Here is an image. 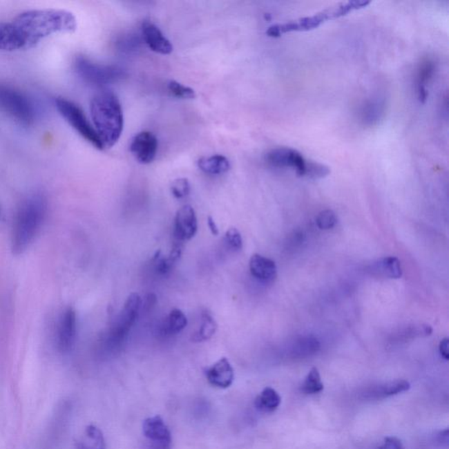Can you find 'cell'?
<instances>
[{"instance_id":"6da1fadb","label":"cell","mask_w":449,"mask_h":449,"mask_svg":"<svg viewBox=\"0 0 449 449\" xmlns=\"http://www.w3.org/2000/svg\"><path fill=\"white\" fill-rule=\"evenodd\" d=\"M23 50L32 48L44 38L59 32H73L77 19L70 12L57 9L30 10L11 22Z\"/></svg>"},{"instance_id":"7a4b0ae2","label":"cell","mask_w":449,"mask_h":449,"mask_svg":"<svg viewBox=\"0 0 449 449\" xmlns=\"http://www.w3.org/2000/svg\"><path fill=\"white\" fill-rule=\"evenodd\" d=\"M48 200L41 193L29 195L21 202L16 213L12 236V249L21 255L34 242L46 220Z\"/></svg>"},{"instance_id":"3957f363","label":"cell","mask_w":449,"mask_h":449,"mask_svg":"<svg viewBox=\"0 0 449 449\" xmlns=\"http://www.w3.org/2000/svg\"><path fill=\"white\" fill-rule=\"evenodd\" d=\"M90 115L104 147L112 148L118 142L124 126V117L118 97L104 90L90 101Z\"/></svg>"},{"instance_id":"277c9868","label":"cell","mask_w":449,"mask_h":449,"mask_svg":"<svg viewBox=\"0 0 449 449\" xmlns=\"http://www.w3.org/2000/svg\"><path fill=\"white\" fill-rule=\"evenodd\" d=\"M370 4V2L366 1V0H354V1L340 3V4L331 6V8L314 15L296 19V21L285 24L271 26L266 31V34L269 37L278 38L286 32L314 30L327 21L343 17V16L349 15L350 12L366 8Z\"/></svg>"},{"instance_id":"5b68a950","label":"cell","mask_w":449,"mask_h":449,"mask_svg":"<svg viewBox=\"0 0 449 449\" xmlns=\"http://www.w3.org/2000/svg\"><path fill=\"white\" fill-rule=\"evenodd\" d=\"M267 164L276 169H292L299 177L321 179L330 174V169L320 162L307 160L296 149L276 148L265 155Z\"/></svg>"},{"instance_id":"8992f818","label":"cell","mask_w":449,"mask_h":449,"mask_svg":"<svg viewBox=\"0 0 449 449\" xmlns=\"http://www.w3.org/2000/svg\"><path fill=\"white\" fill-rule=\"evenodd\" d=\"M0 111L23 126H31L35 122V111L31 100L4 84H0Z\"/></svg>"},{"instance_id":"52a82bcc","label":"cell","mask_w":449,"mask_h":449,"mask_svg":"<svg viewBox=\"0 0 449 449\" xmlns=\"http://www.w3.org/2000/svg\"><path fill=\"white\" fill-rule=\"evenodd\" d=\"M75 70L78 76L93 86H103L118 82L126 76L125 70L115 65H104L78 57L75 61Z\"/></svg>"},{"instance_id":"ba28073f","label":"cell","mask_w":449,"mask_h":449,"mask_svg":"<svg viewBox=\"0 0 449 449\" xmlns=\"http://www.w3.org/2000/svg\"><path fill=\"white\" fill-rule=\"evenodd\" d=\"M55 106L63 118L66 120L84 140L99 151L105 149L95 128L90 124L82 109L76 104L64 97L55 99Z\"/></svg>"},{"instance_id":"9c48e42d","label":"cell","mask_w":449,"mask_h":449,"mask_svg":"<svg viewBox=\"0 0 449 449\" xmlns=\"http://www.w3.org/2000/svg\"><path fill=\"white\" fill-rule=\"evenodd\" d=\"M141 308V297L137 294L129 295L124 307L107 334V341L109 344L117 346L126 340L133 325L137 321Z\"/></svg>"},{"instance_id":"30bf717a","label":"cell","mask_w":449,"mask_h":449,"mask_svg":"<svg viewBox=\"0 0 449 449\" xmlns=\"http://www.w3.org/2000/svg\"><path fill=\"white\" fill-rule=\"evenodd\" d=\"M77 337V314L73 307L61 314L57 331V346L61 353H69L73 349Z\"/></svg>"},{"instance_id":"8fae6325","label":"cell","mask_w":449,"mask_h":449,"mask_svg":"<svg viewBox=\"0 0 449 449\" xmlns=\"http://www.w3.org/2000/svg\"><path fill=\"white\" fill-rule=\"evenodd\" d=\"M157 151L158 140L151 132L139 133L130 144V151L136 161L142 164H149L154 161Z\"/></svg>"},{"instance_id":"7c38bea8","label":"cell","mask_w":449,"mask_h":449,"mask_svg":"<svg viewBox=\"0 0 449 449\" xmlns=\"http://www.w3.org/2000/svg\"><path fill=\"white\" fill-rule=\"evenodd\" d=\"M198 232V220L193 207L184 206L178 211L175 217L174 236L178 242H187Z\"/></svg>"},{"instance_id":"4fadbf2b","label":"cell","mask_w":449,"mask_h":449,"mask_svg":"<svg viewBox=\"0 0 449 449\" xmlns=\"http://www.w3.org/2000/svg\"><path fill=\"white\" fill-rule=\"evenodd\" d=\"M142 31L143 40L152 51L161 55H170L173 51V46L171 41L152 22H143Z\"/></svg>"},{"instance_id":"5bb4252c","label":"cell","mask_w":449,"mask_h":449,"mask_svg":"<svg viewBox=\"0 0 449 449\" xmlns=\"http://www.w3.org/2000/svg\"><path fill=\"white\" fill-rule=\"evenodd\" d=\"M206 376L210 385L217 388L227 389L232 385L234 372L229 361L226 357H223L213 366L208 367Z\"/></svg>"},{"instance_id":"9a60e30c","label":"cell","mask_w":449,"mask_h":449,"mask_svg":"<svg viewBox=\"0 0 449 449\" xmlns=\"http://www.w3.org/2000/svg\"><path fill=\"white\" fill-rule=\"evenodd\" d=\"M386 102L385 97L374 96L364 101L360 109V120L363 125L374 126L385 116Z\"/></svg>"},{"instance_id":"2e32d148","label":"cell","mask_w":449,"mask_h":449,"mask_svg":"<svg viewBox=\"0 0 449 449\" xmlns=\"http://www.w3.org/2000/svg\"><path fill=\"white\" fill-rule=\"evenodd\" d=\"M143 434L149 441L167 447L171 442L170 429L160 416L146 419L142 425Z\"/></svg>"},{"instance_id":"e0dca14e","label":"cell","mask_w":449,"mask_h":449,"mask_svg":"<svg viewBox=\"0 0 449 449\" xmlns=\"http://www.w3.org/2000/svg\"><path fill=\"white\" fill-rule=\"evenodd\" d=\"M249 269L252 276L262 282L272 281L278 273L275 262L258 254H256L250 258Z\"/></svg>"},{"instance_id":"ac0fdd59","label":"cell","mask_w":449,"mask_h":449,"mask_svg":"<svg viewBox=\"0 0 449 449\" xmlns=\"http://www.w3.org/2000/svg\"><path fill=\"white\" fill-rule=\"evenodd\" d=\"M436 63L431 57H426L419 64L417 73L418 99L425 103L428 97V84L434 76Z\"/></svg>"},{"instance_id":"d6986e66","label":"cell","mask_w":449,"mask_h":449,"mask_svg":"<svg viewBox=\"0 0 449 449\" xmlns=\"http://www.w3.org/2000/svg\"><path fill=\"white\" fill-rule=\"evenodd\" d=\"M198 168L208 175H221L230 170V162L226 156L214 155L204 156L198 161Z\"/></svg>"},{"instance_id":"ffe728a7","label":"cell","mask_w":449,"mask_h":449,"mask_svg":"<svg viewBox=\"0 0 449 449\" xmlns=\"http://www.w3.org/2000/svg\"><path fill=\"white\" fill-rule=\"evenodd\" d=\"M79 449H106L105 438L103 432L96 426H86L82 438L78 443Z\"/></svg>"},{"instance_id":"44dd1931","label":"cell","mask_w":449,"mask_h":449,"mask_svg":"<svg viewBox=\"0 0 449 449\" xmlns=\"http://www.w3.org/2000/svg\"><path fill=\"white\" fill-rule=\"evenodd\" d=\"M281 397L271 387H267L255 400L257 410L262 412H273L279 408Z\"/></svg>"},{"instance_id":"7402d4cb","label":"cell","mask_w":449,"mask_h":449,"mask_svg":"<svg viewBox=\"0 0 449 449\" xmlns=\"http://www.w3.org/2000/svg\"><path fill=\"white\" fill-rule=\"evenodd\" d=\"M23 50L21 41L11 22L0 23V50L16 51Z\"/></svg>"},{"instance_id":"603a6c76","label":"cell","mask_w":449,"mask_h":449,"mask_svg":"<svg viewBox=\"0 0 449 449\" xmlns=\"http://www.w3.org/2000/svg\"><path fill=\"white\" fill-rule=\"evenodd\" d=\"M187 317L184 312L179 309H174L166 318L162 325V331L166 335L177 334L183 331L187 327Z\"/></svg>"},{"instance_id":"cb8c5ba5","label":"cell","mask_w":449,"mask_h":449,"mask_svg":"<svg viewBox=\"0 0 449 449\" xmlns=\"http://www.w3.org/2000/svg\"><path fill=\"white\" fill-rule=\"evenodd\" d=\"M375 271L389 278L398 279L402 276V267L397 257L389 256L381 259L375 265Z\"/></svg>"},{"instance_id":"d4e9b609","label":"cell","mask_w":449,"mask_h":449,"mask_svg":"<svg viewBox=\"0 0 449 449\" xmlns=\"http://www.w3.org/2000/svg\"><path fill=\"white\" fill-rule=\"evenodd\" d=\"M218 325L216 320L209 312H204L202 314L201 325L200 329L193 334L191 340L194 343H202L210 340L216 334Z\"/></svg>"},{"instance_id":"484cf974","label":"cell","mask_w":449,"mask_h":449,"mask_svg":"<svg viewBox=\"0 0 449 449\" xmlns=\"http://www.w3.org/2000/svg\"><path fill=\"white\" fill-rule=\"evenodd\" d=\"M323 389L320 372L317 367H312L302 385V392L305 394L312 395L321 392Z\"/></svg>"},{"instance_id":"4316f807","label":"cell","mask_w":449,"mask_h":449,"mask_svg":"<svg viewBox=\"0 0 449 449\" xmlns=\"http://www.w3.org/2000/svg\"><path fill=\"white\" fill-rule=\"evenodd\" d=\"M410 383L405 380H396L387 383L385 385L379 387L376 394L381 397H390L405 392L410 389Z\"/></svg>"},{"instance_id":"83f0119b","label":"cell","mask_w":449,"mask_h":449,"mask_svg":"<svg viewBox=\"0 0 449 449\" xmlns=\"http://www.w3.org/2000/svg\"><path fill=\"white\" fill-rule=\"evenodd\" d=\"M168 89L175 97H180V99H191L196 97V93L193 89L175 80L170 81V83L168 84Z\"/></svg>"},{"instance_id":"f1b7e54d","label":"cell","mask_w":449,"mask_h":449,"mask_svg":"<svg viewBox=\"0 0 449 449\" xmlns=\"http://www.w3.org/2000/svg\"><path fill=\"white\" fill-rule=\"evenodd\" d=\"M171 193L178 200L187 198L191 191V184L187 178H178L172 182Z\"/></svg>"},{"instance_id":"f546056e","label":"cell","mask_w":449,"mask_h":449,"mask_svg":"<svg viewBox=\"0 0 449 449\" xmlns=\"http://www.w3.org/2000/svg\"><path fill=\"white\" fill-rule=\"evenodd\" d=\"M317 226L322 230L333 229L337 223V217L332 210H324L318 214Z\"/></svg>"},{"instance_id":"4dcf8cb0","label":"cell","mask_w":449,"mask_h":449,"mask_svg":"<svg viewBox=\"0 0 449 449\" xmlns=\"http://www.w3.org/2000/svg\"><path fill=\"white\" fill-rule=\"evenodd\" d=\"M224 240H226L229 248L234 250V251H240L242 249V238L238 229L231 227L224 234Z\"/></svg>"},{"instance_id":"1f68e13d","label":"cell","mask_w":449,"mask_h":449,"mask_svg":"<svg viewBox=\"0 0 449 449\" xmlns=\"http://www.w3.org/2000/svg\"><path fill=\"white\" fill-rule=\"evenodd\" d=\"M154 262L156 271L160 273V274H167L175 265V262L171 261L170 257L161 256V251L156 253Z\"/></svg>"},{"instance_id":"d6a6232c","label":"cell","mask_w":449,"mask_h":449,"mask_svg":"<svg viewBox=\"0 0 449 449\" xmlns=\"http://www.w3.org/2000/svg\"><path fill=\"white\" fill-rule=\"evenodd\" d=\"M119 42V48L122 51L131 52L137 50L140 47V38L136 35H128L125 37L120 39Z\"/></svg>"},{"instance_id":"836d02e7","label":"cell","mask_w":449,"mask_h":449,"mask_svg":"<svg viewBox=\"0 0 449 449\" xmlns=\"http://www.w3.org/2000/svg\"><path fill=\"white\" fill-rule=\"evenodd\" d=\"M379 449H405V448L398 438L387 437Z\"/></svg>"},{"instance_id":"e575fe53","label":"cell","mask_w":449,"mask_h":449,"mask_svg":"<svg viewBox=\"0 0 449 449\" xmlns=\"http://www.w3.org/2000/svg\"><path fill=\"white\" fill-rule=\"evenodd\" d=\"M449 340L448 338H445V339L442 340L440 343V347H439V350H440V353L441 354V356L444 358L445 360H448L449 359Z\"/></svg>"},{"instance_id":"d590c367","label":"cell","mask_w":449,"mask_h":449,"mask_svg":"<svg viewBox=\"0 0 449 449\" xmlns=\"http://www.w3.org/2000/svg\"><path fill=\"white\" fill-rule=\"evenodd\" d=\"M207 224H208V227H209L211 233H213V236H217L218 234H219L220 233L219 229H218L216 221H214L213 218H211V216L207 218Z\"/></svg>"},{"instance_id":"8d00e7d4","label":"cell","mask_w":449,"mask_h":449,"mask_svg":"<svg viewBox=\"0 0 449 449\" xmlns=\"http://www.w3.org/2000/svg\"><path fill=\"white\" fill-rule=\"evenodd\" d=\"M439 441L441 443H445L448 446V430L446 429L445 431H442L440 434H439Z\"/></svg>"}]
</instances>
